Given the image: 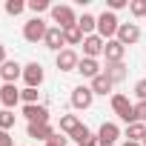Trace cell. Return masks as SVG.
I'll return each mask as SVG.
<instances>
[{
    "mask_svg": "<svg viewBox=\"0 0 146 146\" xmlns=\"http://www.w3.org/2000/svg\"><path fill=\"white\" fill-rule=\"evenodd\" d=\"M117 29H120V20H117V15L115 12H103V15H98V35L103 37V40H115L117 37Z\"/></svg>",
    "mask_w": 146,
    "mask_h": 146,
    "instance_id": "6da1fadb",
    "label": "cell"
},
{
    "mask_svg": "<svg viewBox=\"0 0 146 146\" xmlns=\"http://www.w3.org/2000/svg\"><path fill=\"white\" fill-rule=\"evenodd\" d=\"M46 32H49V26L40 17H32V20L23 23V40L26 43H43L46 40Z\"/></svg>",
    "mask_w": 146,
    "mask_h": 146,
    "instance_id": "7a4b0ae2",
    "label": "cell"
},
{
    "mask_svg": "<svg viewBox=\"0 0 146 146\" xmlns=\"http://www.w3.org/2000/svg\"><path fill=\"white\" fill-rule=\"evenodd\" d=\"M112 109H115V115L129 126V123H137L135 120V103L126 98V95H112Z\"/></svg>",
    "mask_w": 146,
    "mask_h": 146,
    "instance_id": "3957f363",
    "label": "cell"
},
{
    "mask_svg": "<svg viewBox=\"0 0 146 146\" xmlns=\"http://www.w3.org/2000/svg\"><path fill=\"white\" fill-rule=\"evenodd\" d=\"M95 103V92H92V86H75L72 89V109H78V112H83V109H89Z\"/></svg>",
    "mask_w": 146,
    "mask_h": 146,
    "instance_id": "277c9868",
    "label": "cell"
},
{
    "mask_svg": "<svg viewBox=\"0 0 146 146\" xmlns=\"http://www.w3.org/2000/svg\"><path fill=\"white\" fill-rule=\"evenodd\" d=\"M52 20L57 29H69V26H78V15L72 6H52Z\"/></svg>",
    "mask_w": 146,
    "mask_h": 146,
    "instance_id": "5b68a950",
    "label": "cell"
},
{
    "mask_svg": "<svg viewBox=\"0 0 146 146\" xmlns=\"http://www.w3.org/2000/svg\"><path fill=\"white\" fill-rule=\"evenodd\" d=\"M23 80H26L29 89H40V83L46 80V72H43V66L37 60H32V63L23 66Z\"/></svg>",
    "mask_w": 146,
    "mask_h": 146,
    "instance_id": "8992f818",
    "label": "cell"
},
{
    "mask_svg": "<svg viewBox=\"0 0 146 146\" xmlns=\"http://www.w3.org/2000/svg\"><path fill=\"white\" fill-rule=\"evenodd\" d=\"M54 66H57L60 72H78V66H80V54H78L75 49H63V52H57Z\"/></svg>",
    "mask_w": 146,
    "mask_h": 146,
    "instance_id": "52a82bcc",
    "label": "cell"
},
{
    "mask_svg": "<svg viewBox=\"0 0 146 146\" xmlns=\"http://www.w3.org/2000/svg\"><path fill=\"white\" fill-rule=\"evenodd\" d=\"M83 57H92V60H98L100 54H103V46H106V40L100 37V35H89V37H83Z\"/></svg>",
    "mask_w": 146,
    "mask_h": 146,
    "instance_id": "ba28073f",
    "label": "cell"
},
{
    "mask_svg": "<svg viewBox=\"0 0 146 146\" xmlns=\"http://www.w3.org/2000/svg\"><path fill=\"white\" fill-rule=\"evenodd\" d=\"M120 137V126L117 123H103L98 129V146H115Z\"/></svg>",
    "mask_w": 146,
    "mask_h": 146,
    "instance_id": "9c48e42d",
    "label": "cell"
},
{
    "mask_svg": "<svg viewBox=\"0 0 146 146\" xmlns=\"http://www.w3.org/2000/svg\"><path fill=\"white\" fill-rule=\"evenodd\" d=\"M0 103H3V109L15 112V106L20 103V89L15 83H3V86H0Z\"/></svg>",
    "mask_w": 146,
    "mask_h": 146,
    "instance_id": "30bf717a",
    "label": "cell"
},
{
    "mask_svg": "<svg viewBox=\"0 0 146 146\" xmlns=\"http://www.w3.org/2000/svg\"><path fill=\"white\" fill-rule=\"evenodd\" d=\"M115 40H120L123 46L137 43V40H140V26H137V23H120V29H117V37H115Z\"/></svg>",
    "mask_w": 146,
    "mask_h": 146,
    "instance_id": "8fae6325",
    "label": "cell"
},
{
    "mask_svg": "<svg viewBox=\"0 0 146 146\" xmlns=\"http://www.w3.org/2000/svg\"><path fill=\"white\" fill-rule=\"evenodd\" d=\"M103 54H106V63H123L126 46H123L120 40H106V46H103Z\"/></svg>",
    "mask_w": 146,
    "mask_h": 146,
    "instance_id": "7c38bea8",
    "label": "cell"
},
{
    "mask_svg": "<svg viewBox=\"0 0 146 146\" xmlns=\"http://www.w3.org/2000/svg\"><path fill=\"white\" fill-rule=\"evenodd\" d=\"M23 117L29 123H49V109L43 103H35V106H23Z\"/></svg>",
    "mask_w": 146,
    "mask_h": 146,
    "instance_id": "4fadbf2b",
    "label": "cell"
},
{
    "mask_svg": "<svg viewBox=\"0 0 146 146\" xmlns=\"http://www.w3.org/2000/svg\"><path fill=\"white\" fill-rule=\"evenodd\" d=\"M0 78H3V83H15L17 78H23V66L17 60H6L0 66Z\"/></svg>",
    "mask_w": 146,
    "mask_h": 146,
    "instance_id": "5bb4252c",
    "label": "cell"
},
{
    "mask_svg": "<svg viewBox=\"0 0 146 146\" xmlns=\"http://www.w3.org/2000/svg\"><path fill=\"white\" fill-rule=\"evenodd\" d=\"M46 49H52V52H63L66 49V43H63V29H57V26H49V32H46Z\"/></svg>",
    "mask_w": 146,
    "mask_h": 146,
    "instance_id": "9a60e30c",
    "label": "cell"
},
{
    "mask_svg": "<svg viewBox=\"0 0 146 146\" xmlns=\"http://www.w3.org/2000/svg\"><path fill=\"white\" fill-rule=\"evenodd\" d=\"M72 140H75V146H98V135L89 126H83V123H80V129L75 135H72Z\"/></svg>",
    "mask_w": 146,
    "mask_h": 146,
    "instance_id": "2e32d148",
    "label": "cell"
},
{
    "mask_svg": "<svg viewBox=\"0 0 146 146\" xmlns=\"http://www.w3.org/2000/svg\"><path fill=\"white\" fill-rule=\"evenodd\" d=\"M78 72H80L83 78H89V80H95V78L100 75L103 69H100V63H98V60H92V57H80V66H78Z\"/></svg>",
    "mask_w": 146,
    "mask_h": 146,
    "instance_id": "e0dca14e",
    "label": "cell"
},
{
    "mask_svg": "<svg viewBox=\"0 0 146 146\" xmlns=\"http://www.w3.org/2000/svg\"><path fill=\"white\" fill-rule=\"evenodd\" d=\"M54 135V129H52V123H29V137H35V140H49Z\"/></svg>",
    "mask_w": 146,
    "mask_h": 146,
    "instance_id": "ac0fdd59",
    "label": "cell"
},
{
    "mask_svg": "<svg viewBox=\"0 0 146 146\" xmlns=\"http://www.w3.org/2000/svg\"><path fill=\"white\" fill-rule=\"evenodd\" d=\"M126 63H106V78L112 80V83H123L126 80Z\"/></svg>",
    "mask_w": 146,
    "mask_h": 146,
    "instance_id": "d6986e66",
    "label": "cell"
},
{
    "mask_svg": "<svg viewBox=\"0 0 146 146\" xmlns=\"http://www.w3.org/2000/svg\"><path fill=\"white\" fill-rule=\"evenodd\" d=\"M80 129V117L78 115H60V135H75Z\"/></svg>",
    "mask_w": 146,
    "mask_h": 146,
    "instance_id": "ffe728a7",
    "label": "cell"
},
{
    "mask_svg": "<svg viewBox=\"0 0 146 146\" xmlns=\"http://www.w3.org/2000/svg\"><path fill=\"white\" fill-rule=\"evenodd\" d=\"M89 86H92V92H95V95H109V92L115 89V83L106 78V72H100V75H98V78H95Z\"/></svg>",
    "mask_w": 146,
    "mask_h": 146,
    "instance_id": "44dd1931",
    "label": "cell"
},
{
    "mask_svg": "<svg viewBox=\"0 0 146 146\" xmlns=\"http://www.w3.org/2000/svg\"><path fill=\"white\" fill-rule=\"evenodd\" d=\"M78 29L83 32V37H89V35H98V17L83 12V17H78Z\"/></svg>",
    "mask_w": 146,
    "mask_h": 146,
    "instance_id": "7402d4cb",
    "label": "cell"
},
{
    "mask_svg": "<svg viewBox=\"0 0 146 146\" xmlns=\"http://www.w3.org/2000/svg\"><path fill=\"white\" fill-rule=\"evenodd\" d=\"M63 43H66V49H69V46H80V43H83V32H80L78 26L63 29Z\"/></svg>",
    "mask_w": 146,
    "mask_h": 146,
    "instance_id": "603a6c76",
    "label": "cell"
},
{
    "mask_svg": "<svg viewBox=\"0 0 146 146\" xmlns=\"http://www.w3.org/2000/svg\"><path fill=\"white\" fill-rule=\"evenodd\" d=\"M143 137H146V123H129V126H126V140L143 143Z\"/></svg>",
    "mask_w": 146,
    "mask_h": 146,
    "instance_id": "cb8c5ba5",
    "label": "cell"
},
{
    "mask_svg": "<svg viewBox=\"0 0 146 146\" xmlns=\"http://www.w3.org/2000/svg\"><path fill=\"white\" fill-rule=\"evenodd\" d=\"M26 9H32V12H35V17H40L43 12H52V3H49V0H29Z\"/></svg>",
    "mask_w": 146,
    "mask_h": 146,
    "instance_id": "d4e9b609",
    "label": "cell"
},
{
    "mask_svg": "<svg viewBox=\"0 0 146 146\" xmlns=\"http://www.w3.org/2000/svg\"><path fill=\"white\" fill-rule=\"evenodd\" d=\"M15 120H17V115H15L12 109H3V112H0V129H3V132H9V129L15 126Z\"/></svg>",
    "mask_w": 146,
    "mask_h": 146,
    "instance_id": "484cf974",
    "label": "cell"
},
{
    "mask_svg": "<svg viewBox=\"0 0 146 146\" xmlns=\"http://www.w3.org/2000/svg\"><path fill=\"white\" fill-rule=\"evenodd\" d=\"M129 12H132V17L146 20V0H132V3H129Z\"/></svg>",
    "mask_w": 146,
    "mask_h": 146,
    "instance_id": "4316f807",
    "label": "cell"
},
{
    "mask_svg": "<svg viewBox=\"0 0 146 146\" xmlns=\"http://www.w3.org/2000/svg\"><path fill=\"white\" fill-rule=\"evenodd\" d=\"M37 98H40V92H37V89H29V86H26V89H20V100H23V106H35V103H37Z\"/></svg>",
    "mask_w": 146,
    "mask_h": 146,
    "instance_id": "83f0119b",
    "label": "cell"
},
{
    "mask_svg": "<svg viewBox=\"0 0 146 146\" xmlns=\"http://www.w3.org/2000/svg\"><path fill=\"white\" fill-rule=\"evenodd\" d=\"M23 9H26V0H6V15L17 17V15H23Z\"/></svg>",
    "mask_w": 146,
    "mask_h": 146,
    "instance_id": "f1b7e54d",
    "label": "cell"
},
{
    "mask_svg": "<svg viewBox=\"0 0 146 146\" xmlns=\"http://www.w3.org/2000/svg\"><path fill=\"white\" fill-rule=\"evenodd\" d=\"M135 120L137 123H146V100H137L135 103Z\"/></svg>",
    "mask_w": 146,
    "mask_h": 146,
    "instance_id": "f546056e",
    "label": "cell"
},
{
    "mask_svg": "<svg viewBox=\"0 0 146 146\" xmlns=\"http://www.w3.org/2000/svg\"><path fill=\"white\" fill-rule=\"evenodd\" d=\"M46 143H52V146H69V137H66V135H60V132H54Z\"/></svg>",
    "mask_w": 146,
    "mask_h": 146,
    "instance_id": "4dcf8cb0",
    "label": "cell"
},
{
    "mask_svg": "<svg viewBox=\"0 0 146 146\" xmlns=\"http://www.w3.org/2000/svg\"><path fill=\"white\" fill-rule=\"evenodd\" d=\"M106 6H109V12H120L129 6V0H106Z\"/></svg>",
    "mask_w": 146,
    "mask_h": 146,
    "instance_id": "1f68e13d",
    "label": "cell"
},
{
    "mask_svg": "<svg viewBox=\"0 0 146 146\" xmlns=\"http://www.w3.org/2000/svg\"><path fill=\"white\" fill-rule=\"evenodd\" d=\"M135 95H137V100H146V78L135 83Z\"/></svg>",
    "mask_w": 146,
    "mask_h": 146,
    "instance_id": "d6a6232c",
    "label": "cell"
},
{
    "mask_svg": "<svg viewBox=\"0 0 146 146\" xmlns=\"http://www.w3.org/2000/svg\"><path fill=\"white\" fill-rule=\"evenodd\" d=\"M0 146H15V137L9 132H3V129H0Z\"/></svg>",
    "mask_w": 146,
    "mask_h": 146,
    "instance_id": "836d02e7",
    "label": "cell"
},
{
    "mask_svg": "<svg viewBox=\"0 0 146 146\" xmlns=\"http://www.w3.org/2000/svg\"><path fill=\"white\" fill-rule=\"evenodd\" d=\"M6 60H9V57H6V46H3V43H0V66H3Z\"/></svg>",
    "mask_w": 146,
    "mask_h": 146,
    "instance_id": "e575fe53",
    "label": "cell"
},
{
    "mask_svg": "<svg viewBox=\"0 0 146 146\" xmlns=\"http://www.w3.org/2000/svg\"><path fill=\"white\" fill-rule=\"evenodd\" d=\"M123 146H143V143H137V140H123Z\"/></svg>",
    "mask_w": 146,
    "mask_h": 146,
    "instance_id": "d590c367",
    "label": "cell"
},
{
    "mask_svg": "<svg viewBox=\"0 0 146 146\" xmlns=\"http://www.w3.org/2000/svg\"><path fill=\"white\" fill-rule=\"evenodd\" d=\"M0 112H3V103H0Z\"/></svg>",
    "mask_w": 146,
    "mask_h": 146,
    "instance_id": "8d00e7d4",
    "label": "cell"
},
{
    "mask_svg": "<svg viewBox=\"0 0 146 146\" xmlns=\"http://www.w3.org/2000/svg\"><path fill=\"white\" fill-rule=\"evenodd\" d=\"M0 86H3V78H0Z\"/></svg>",
    "mask_w": 146,
    "mask_h": 146,
    "instance_id": "74e56055",
    "label": "cell"
},
{
    "mask_svg": "<svg viewBox=\"0 0 146 146\" xmlns=\"http://www.w3.org/2000/svg\"><path fill=\"white\" fill-rule=\"evenodd\" d=\"M43 146H52V143H43Z\"/></svg>",
    "mask_w": 146,
    "mask_h": 146,
    "instance_id": "f35d334b",
    "label": "cell"
},
{
    "mask_svg": "<svg viewBox=\"0 0 146 146\" xmlns=\"http://www.w3.org/2000/svg\"><path fill=\"white\" fill-rule=\"evenodd\" d=\"M143 146H146V137H143Z\"/></svg>",
    "mask_w": 146,
    "mask_h": 146,
    "instance_id": "ab89813d",
    "label": "cell"
}]
</instances>
